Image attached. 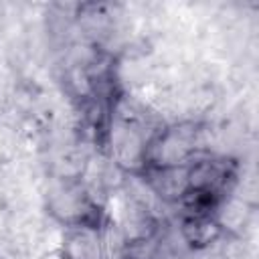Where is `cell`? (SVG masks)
Returning a JSON list of instances; mask_svg holds the SVG:
<instances>
[{"label":"cell","instance_id":"5b68a950","mask_svg":"<svg viewBox=\"0 0 259 259\" xmlns=\"http://www.w3.org/2000/svg\"><path fill=\"white\" fill-rule=\"evenodd\" d=\"M233 178H235V162L212 156L196 158L190 164V172H188L190 190H206L214 194H223L227 182Z\"/></svg>","mask_w":259,"mask_h":259},{"label":"cell","instance_id":"9c48e42d","mask_svg":"<svg viewBox=\"0 0 259 259\" xmlns=\"http://www.w3.org/2000/svg\"><path fill=\"white\" fill-rule=\"evenodd\" d=\"M40 259H67V257H65V253H63L61 249H55V251H49V253H45Z\"/></svg>","mask_w":259,"mask_h":259},{"label":"cell","instance_id":"6da1fadb","mask_svg":"<svg viewBox=\"0 0 259 259\" xmlns=\"http://www.w3.org/2000/svg\"><path fill=\"white\" fill-rule=\"evenodd\" d=\"M200 152V127L182 121L152 134L146 150V168H168L192 164Z\"/></svg>","mask_w":259,"mask_h":259},{"label":"cell","instance_id":"8992f818","mask_svg":"<svg viewBox=\"0 0 259 259\" xmlns=\"http://www.w3.org/2000/svg\"><path fill=\"white\" fill-rule=\"evenodd\" d=\"M61 251L67 259H105L107 247L101 227L73 225L65 227Z\"/></svg>","mask_w":259,"mask_h":259},{"label":"cell","instance_id":"ba28073f","mask_svg":"<svg viewBox=\"0 0 259 259\" xmlns=\"http://www.w3.org/2000/svg\"><path fill=\"white\" fill-rule=\"evenodd\" d=\"M249 212L251 210H249L247 202H243V200H239L235 196H229V198L223 196L212 217L217 219V223L221 225V229L227 231V229L245 227L247 225V219H249Z\"/></svg>","mask_w":259,"mask_h":259},{"label":"cell","instance_id":"52a82bcc","mask_svg":"<svg viewBox=\"0 0 259 259\" xmlns=\"http://www.w3.org/2000/svg\"><path fill=\"white\" fill-rule=\"evenodd\" d=\"M223 229L212 214L184 217L180 223V235L192 249H206L223 237Z\"/></svg>","mask_w":259,"mask_h":259},{"label":"cell","instance_id":"7a4b0ae2","mask_svg":"<svg viewBox=\"0 0 259 259\" xmlns=\"http://www.w3.org/2000/svg\"><path fill=\"white\" fill-rule=\"evenodd\" d=\"M47 208L65 227H99V206L93 200L89 188L77 178H55L47 190Z\"/></svg>","mask_w":259,"mask_h":259},{"label":"cell","instance_id":"277c9868","mask_svg":"<svg viewBox=\"0 0 259 259\" xmlns=\"http://www.w3.org/2000/svg\"><path fill=\"white\" fill-rule=\"evenodd\" d=\"M190 164L184 166H168V168H146L138 174L148 190L162 202H180L182 196L190 190L188 180Z\"/></svg>","mask_w":259,"mask_h":259},{"label":"cell","instance_id":"3957f363","mask_svg":"<svg viewBox=\"0 0 259 259\" xmlns=\"http://www.w3.org/2000/svg\"><path fill=\"white\" fill-rule=\"evenodd\" d=\"M150 138L152 136H146L138 119L115 113L107 125L109 160L125 174H142L146 170V150Z\"/></svg>","mask_w":259,"mask_h":259}]
</instances>
